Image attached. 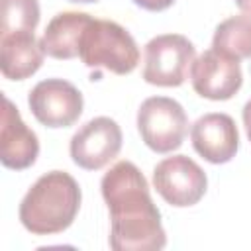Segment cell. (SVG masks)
Instances as JSON below:
<instances>
[{"mask_svg":"<svg viewBox=\"0 0 251 251\" xmlns=\"http://www.w3.org/2000/svg\"><path fill=\"white\" fill-rule=\"evenodd\" d=\"M190 139L194 151L214 165L231 161L239 147V133L233 118L220 112L198 118L192 124Z\"/></svg>","mask_w":251,"mask_h":251,"instance_id":"cell-10","label":"cell"},{"mask_svg":"<svg viewBox=\"0 0 251 251\" xmlns=\"http://www.w3.org/2000/svg\"><path fill=\"white\" fill-rule=\"evenodd\" d=\"M78 57L90 69H106L114 75H129L139 63L135 39L112 20H92L80 37Z\"/></svg>","mask_w":251,"mask_h":251,"instance_id":"cell-3","label":"cell"},{"mask_svg":"<svg viewBox=\"0 0 251 251\" xmlns=\"http://www.w3.org/2000/svg\"><path fill=\"white\" fill-rule=\"evenodd\" d=\"M243 126H245L247 137L251 141V100H247V104L243 106Z\"/></svg>","mask_w":251,"mask_h":251,"instance_id":"cell-17","label":"cell"},{"mask_svg":"<svg viewBox=\"0 0 251 251\" xmlns=\"http://www.w3.org/2000/svg\"><path fill=\"white\" fill-rule=\"evenodd\" d=\"M2 126H0V161L4 167L24 171L31 167L39 155L37 135L25 126L18 108L8 96H2Z\"/></svg>","mask_w":251,"mask_h":251,"instance_id":"cell-11","label":"cell"},{"mask_svg":"<svg viewBox=\"0 0 251 251\" xmlns=\"http://www.w3.org/2000/svg\"><path fill=\"white\" fill-rule=\"evenodd\" d=\"M137 129L151 151L171 153L182 145L188 131V118L176 100L151 96L137 110Z\"/></svg>","mask_w":251,"mask_h":251,"instance_id":"cell-4","label":"cell"},{"mask_svg":"<svg viewBox=\"0 0 251 251\" xmlns=\"http://www.w3.org/2000/svg\"><path fill=\"white\" fill-rule=\"evenodd\" d=\"M43 55L41 41L33 31L0 35V71L10 80H24L37 73Z\"/></svg>","mask_w":251,"mask_h":251,"instance_id":"cell-12","label":"cell"},{"mask_svg":"<svg viewBox=\"0 0 251 251\" xmlns=\"http://www.w3.org/2000/svg\"><path fill=\"white\" fill-rule=\"evenodd\" d=\"M94 18L84 12H61L45 27L41 47L53 59H75L80 51V37Z\"/></svg>","mask_w":251,"mask_h":251,"instance_id":"cell-13","label":"cell"},{"mask_svg":"<svg viewBox=\"0 0 251 251\" xmlns=\"http://www.w3.org/2000/svg\"><path fill=\"white\" fill-rule=\"evenodd\" d=\"M194 45L180 33H163L145 45L143 78L155 86H180L194 61Z\"/></svg>","mask_w":251,"mask_h":251,"instance_id":"cell-5","label":"cell"},{"mask_svg":"<svg viewBox=\"0 0 251 251\" xmlns=\"http://www.w3.org/2000/svg\"><path fill=\"white\" fill-rule=\"evenodd\" d=\"M39 24L37 0H0V35L33 31Z\"/></svg>","mask_w":251,"mask_h":251,"instance_id":"cell-15","label":"cell"},{"mask_svg":"<svg viewBox=\"0 0 251 251\" xmlns=\"http://www.w3.org/2000/svg\"><path fill=\"white\" fill-rule=\"evenodd\" d=\"M71 157L84 171L106 167L122 149V129L116 120L98 116L71 137Z\"/></svg>","mask_w":251,"mask_h":251,"instance_id":"cell-8","label":"cell"},{"mask_svg":"<svg viewBox=\"0 0 251 251\" xmlns=\"http://www.w3.org/2000/svg\"><path fill=\"white\" fill-rule=\"evenodd\" d=\"M190 82L194 92L202 98L229 100L233 94H237L243 82L239 61L208 49L192 61Z\"/></svg>","mask_w":251,"mask_h":251,"instance_id":"cell-9","label":"cell"},{"mask_svg":"<svg viewBox=\"0 0 251 251\" xmlns=\"http://www.w3.org/2000/svg\"><path fill=\"white\" fill-rule=\"evenodd\" d=\"M78 208V182L65 171H51L39 176L22 198L20 222L33 235H53L75 222Z\"/></svg>","mask_w":251,"mask_h":251,"instance_id":"cell-2","label":"cell"},{"mask_svg":"<svg viewBox=\"0 0 251 251\" xmlns=\"http://www.w3.org/2000/svg\"><path fill=\"white\" fill-rule=\"evenodd\" d=\"M27 104L35 120L47 127H69L82 114V94L75 84L63 78H47L37 82Z\"/></svg>","mask_w":251,"mask_h":251,"instance_id":"cell-7","label":"cell"},{"mask_svg":"<svg viewBox=\"0 0 251 251\" xmlns=\"http://www.w3.org/2000/svg\"><path fill=\"white\" fill-rule=\"evenodd\" d=\"M133 4H137L139 8L149 10V12H161V10H167L169 6H173L175 0H133Z\"/></svg>","mask_w":251,"mask_h":251,"instance_id":"cell-16","label":"cell"},{"mask_svg":"<svg viewBox=\"0 0 251 251\" xmlns=\"http://www.w3.org/2000/svg\"><path fill=\"white\" fill-rule=\"evenodd\" d=\"M153 186L167 204L186 208L198 204L206 194L208 178L196 161L186 155H173L153 169Z\"/></svg>","mask_w":251,"mask_h":251,"instance_id":"cell-6","label":"cell"},{"mask_svg":"<svg viewBox=\"0 0 251 251\" xmlns=\"http://www.w3.org/2000/svg\"><path fill=\"white\" fill-rule=\"evenodd\" d=\"M69 2H76V4H90V2H96V0H69Z\"/></svg>","mask_w":251,"mask_h":251,"instance_id":"cell-19","label":"cell"},{"mask_svg":"<svg viewBox=\"0 0 251 251\" xmlns=\"http://www.w3.org/2000/svg\"><path fill=\"white\" fill-rule=\"evenodd\" d=\"M212 49L235 61L251 59V16L224 20L214 31Z\"/></svg>","mask_w":251,"mask_h":251,"instance_id":"cell-14","label":"cell"},{"mask_svg":"<svg viewBox=\"0 0 251 251\" xmlns=\"http://www.w3.org/2000/svg\"><path fill=\"white\" fill-rule=\"evenodd\" d=\"M235 4L245 16H251V0H235Z\"/></svg>","mask_w":251,"mask_h":251,"instance_id":"cell-18","label":"cell"},{"mask_svg":"<svg viewBox=\"0 0 251 251\" xmlns=\"http://www.w3.org/2000/svg\"><path fill=\"white\" fill-rule=\"evenodd\" d=\"M110 210V247L114 251H159L167 245L161 212L149 194L143 173L131 161H118L100 182Z\"/></svg>","mask_w":251,"mask_h":251,"instance_id":"cell-1","label":"cell"}]
</instances>
